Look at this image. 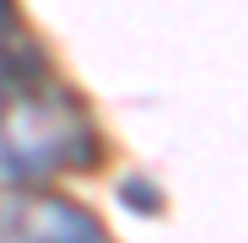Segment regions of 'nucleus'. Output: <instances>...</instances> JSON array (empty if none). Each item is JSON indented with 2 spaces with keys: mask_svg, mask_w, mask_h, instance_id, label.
<instances>
[{
  "mask_svg": "<svg viewBox=\"0 0 248 243\" xmlns=\"http://www.w3.org/2000/svg\"><path fill=\"white\" fill-rule=\"evenodd\" d=\"M16 70H22V60H0V113H6L16 87H27V76H16Z\"/></svg>",
  "mask_w": 248,
  "mask_h": 243,
  "instance_id": "3",
  "label": "nucleus"
},
{
  "mask_svg": "<svg viewBox=\"0 0 248 243\" xmlns=\"http://www.w3.org/2000/svg\"><path fill=\"white\" fill-rule=\"evenodd\" d=\"M0 243H108V227L49 184H0Z\"/></svg>",
  "mask_w": 248,
  "mask_h": 243,
  "instance_id": "2",
  "label": "nucleus"
},
{
  "mask_svg": "<svg viewBox=\"0 0 248 243\" xmlns=\"http://www.w3.org/2000/svg\"><path fill=\"white\" fill-rule=\"evenodd\" d=\"M97 157L92 113L60 87H16L0 113V184H49Z\"/></svg>",
  "mask_w": 248,
  "mask_h": 243,
  "instance_id": "1",
  "label": "nucleus"
}]
</instances>
